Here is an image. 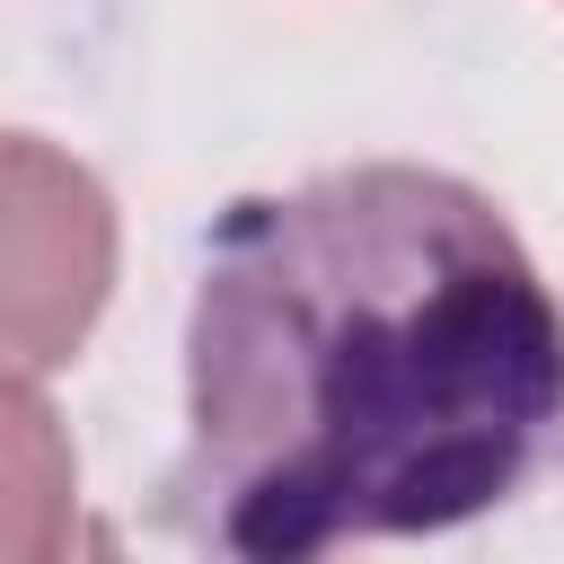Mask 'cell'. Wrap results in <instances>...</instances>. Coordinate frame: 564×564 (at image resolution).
I'll return each mask as SVG.
<instances>
[{
    "instance_id": "6da1fadb",
    "label": "cell",
    "mask_w": 564,
    "mask_h": 564,
    "mask_svg": "<svg viewBox=\"0 0 564 564\" xmlns=\"http://www.w3.org/2000/svg\"><path fill=\"white\" fill-rule=\"evenodd\" d=\"M555 432L564 308L502 203L361 159L220 212L159 520L238 564L441 538L511 502Z\"/></svg>"
},
{
    "instance_id": "7a4b0ae2",
    "label": "cell",
    "mask_w": 564,
    "mask_h": 564,
    "mask_svg": "<svg viewBox=\"0 0 564 564\" xmlns=\"http://www.w3.org/2000/svg\"><path fill=\"white\" fill-rule=\"evenodd\" d=\"M115 291V203L106 185L35 141L0 132V370H62Z\"/></svg>"
},
{
    "instance_id": "3957f363",
    "label": "cell",
    "mask_w": 564,
    "mask_h": 564,
    "mask_svg": "<svg viewBox=\"0 0 564 564\" xmlns=\"http://www.w3.org/2000/svg\"><path fill=\"white\" fill-rule=\"evenodd\" d=\"M70 511H79L70 432L26 388V370H0V564H53L70 546Z\"/></svg>"
}]
</instances>
